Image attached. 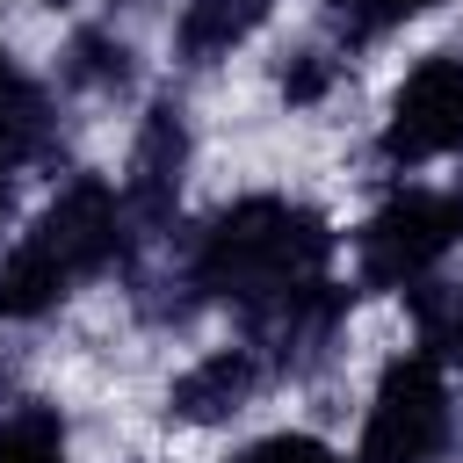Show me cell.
Wrapping results in <instances>:
<instances>
[{"label":"cell","mask_w":463,"mask_h":463,"mask_svg":"<svg viewBox=\"0 0 463 463\" xmlns=\"http://www.w3.org/2000/svg\"><path fill=\"white\" fill-rule=\"evenodd\" d=\"M268 7H275V0H188V7H181L174 43H181V58H188V65H210V58L239 51V43L268 22Z\"/></svg>","instance_id":"ba28073f"},{"label":"cell","mask_w":463,"mask_h":463,"mask_svg":"<svg viewBox=\"0 0 463 463\" xmlns=\"http://www.w3.org/2000/svg\"><path fill=\"white\" fill-rule=\"evenodd\" d=\"M376 152L391 166H420V159L463 152V51H434V58H420L405 72V87L391 94Z\"/></svg>","instance_id":"5b68a950"},{"label":"cell","mask_w":463,"mask_h":463,"mask_svg":"<svg viewBox=\"0 0 463 463\" xmlns=\"http://www.w3.org/2000/svg\"><path fill=\"white\" fill-rule=\"evenodd\" d=\"M0 463H65V420L51 405L0 412Z\"/></svg>","instance_id":"9c48e42d"},{"label":"cell","mask_w":463,"mask_h":463,"mask_svg":"<svg viewBox=\"0 0 463 463\" xmlns=\"http://www.w3.org/2000/svg\"><path fill=\"white\" fill-rule=\"evenodd\" d=\"M232 463H340L326 441H311V434H268V441H253V449H239Z\"/></svg>","instance_id":"7c38bea8"},{"label":"cell","mask_w":463,"mask_h":463,"mask_svg":"<svg viewBox=\"0 0 463 463\" xmlns=\"http://www.w3.org/2000/svg\"><path fill=\"white\" fill-rule=\"evenodd\" d=\"M123 72H130V51H123L116 36H101V29H80V36H72V51H65V87H123Z\"/></svg>","instance_id":"30bf717a"},{"label":"cell","mask_w":463,"mask_h":463,"mask_svg":"<svg viewBox=\"0 0 463 463\" xmlns=\"http://www.w3.org/2000/svg\"><path fill=\"white\" fill-rule=\"evenodd\" d=\"M260 354L253 347H217V354H203L181 383H174V398H166V412L174 420H188V427H210V420H232L253 391H260Z\"/></svg>","instance_id":"52a82bcc"},{"label":"cell","mask_w":463,"mask_h":463,"mask_svg":"<svg viewBox=\"0 0 463 463\" xmlns=\"http://www.w3.org/2000/svg\"><path fill=\"white\" fill-rule=\"evenodd\" d=\"M441 449H449V376L434 354L405 347L376 376L354 463H434Z\"/></svg>","instance_id":"277c9868"},{"label":"cell","mask_w":463,"mask_h":463,"mask_svg":"<svg viewBox=\"0 0 463 463\" xmlns=\"http://www.w3.org/2000/svg\"><path fill=\"white\" fill-rule=\"evenodd\" d=\"M181 159H188L181 109H174V101H152V116H145V130H137V152H130V181H123V224H130L137 239L166 232L174 195H181Z\"/></svg>","instance_id":"8992f818"},{"label":"cell","mask_w":463,"mask_h":463,"mask_svg":"<svg viewBox=\"0 0 463 463\" xmlns=\"http://www.w3.org/2000/svg\"><path fill=\"white\" fill-rule=\"evenodd\" d=\"M427 7H441V0H333V29H340V43L354 51V43H369V36L398 29V22L427 14Z\"/></svg>","instance_id":"8fae6325"},{"label":"cell","mask_w":463,"mask_h":463,"mask_svg":"<svg viewBox=\"0 0 463 463\" xmlns=\"http://www.w3.org/2000/svg\"><path fill=\"white\" fill-rule=\"evenodd\" d=\"M130 246V224H123V195L101 188V181H72L51 195V210L7 246L0 260V318L22 326V318H43L72 282L101 275L109 260H123Z\"/></svg>","instance_id":"7a4b0ae2"},{"label":"cell","mask_w":463,"mask_h":463,"mask_svg":"<svg viewBox=\"0 0 463 463\" xmlns=\"http://www.w3.org/2000/svg\"><path fill=\"white\" fill-rule=\"evenodd\" d=\"M326 80H333V72H326V58H297V65H289V80H282V94H289V101H318V94H326Z\"/></svg>","instance_id":"4fadbf2b"},{"label":"cell","mask_w":463,"mask_h":463,"mask_svg":"<svg viewBox=\"0 0 463 463\" xmlns=\"http://www.w3.org/2000/svg\"><path fill=\"white\" fill-rule=\"evenodd\" d=\"M463 246V188H398L354 232L362 289H420Z\"/></svg>","instance_id":"3957f363"},{"label":"cell","mask_w":463,"mask_h":463,"mask_svg":"<svg viewBox=\"0 0 463 463\" xmlns=\"http://www.w3.org/2000/svg\"><path fill=\"white\" fill-rule=\"evenodd\" d=\"M333 268V224L311 203L289 195H246L232 210H217L195 246L181 253V289L239 304V318L268 311L275 297L318 282Z\"/></svg>","instance_id":"6da1fadb"}]
</instances>
